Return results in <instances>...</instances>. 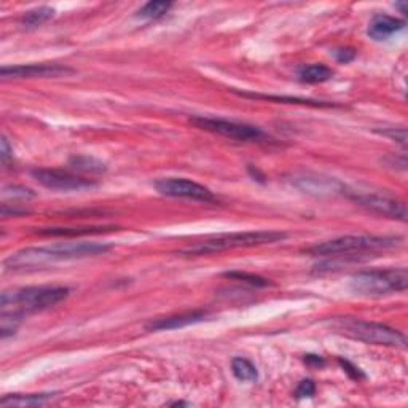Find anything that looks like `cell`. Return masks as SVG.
<instances>
[{
    "instance_id": "1",
    "label": "cell",
    "mask_w": 408,
    "mask_h": 408,
    "mask_svg": "<svg viewBox=\"0 0 408 408\" xmlns=\"http://www.w3.org/2000/svg\"><path fill=\"white\" fill-rule=\"evenodd\" d=\"M112 249L105 243H61L45 248H28L14 252L3 261L5 271L21 273V271L42 270L45 266L59 264V261L80 260L87 257L104 255Z\"/></svg>"
},
{
    "instance_id": "2",
    "label": "cell",
    "mask_w": 408,
    "mask_h": 408,
    "mask_svg": "<svg viewBox=\"0 0 408 408\" xmlns=\"http://www.w3.org/2000/svg\"><path fill=\"white\" fill-rule=\"evenodd\" d=\"M330 329L367 345L399 347V350L407 347V339L402 332L380 322L357 319V317H334L330 321Z\"/></svg>"
},
{
    "instance_id": "3",
    "label": "cell",
    "mask_w": 408,
    "mask_h": 408,
    "mask_svg": "<svg viewBox=\"0 0 408 408\" xmlns=\"http://www.w3.org/2000/svg\"><path fill=\"white\" fill-rule=\"evenodd\" d=\"M69 294V287L63 286L24 287V289L3 292L2 299H0V306H2V311L28 316L53 308V306L67 299Z\"/></svg>"
},
{
    "instance_id": "4",
    "label": "cell",
    "mask_w": 408,
    "mask_h": 408,
    "mask_svg": "<svg viewBox=\"0 0 408 408\" xmlns=\"http://www.w3.org/2000/svg\"><path fill=\"white\" fill-rule=\"evenodd\" d=\"M286 238H287L286 233H283V231H275V230L241 231V233L219 235L211 239L201 241V243L193 246V248L182 250L180 254L189 255V257L211 255V254H219V252H224V250L255 248V246H264V244H275Z\"/></svg>"
},
{
    "instance_id": "5",
    "label": "cell",
    "mask_w": 408,
    "mask_h": 408,
    "mask_svg": "<svg viewBox=\"0 0 408 408\" xmlns=\"http://www.w3.org/2000/svg\"><path fill=\"white\" fill-rule=\"evenodd\" d=\"M399 236H341L325 243L314 244L308 254L313 257H343L362 252H380L400 246Z\"/></svg>"
},
{
    "instance_id": "6",
    "label": "cell",
    "mask_w": 408,
    "mask_h": 408,
    "mask_svg": "<svg viewBox=\"0 0 408 408\" xmlns=\"http://www.w3.org/2000/svg\"><path fill=\"white\" fill-rule=\"evenodd\" d=\"M408 287L407 268L369 270L352 276L351 289L364 297H383L404 292Z\"/></svg>"
},
{
    "instance_id": "7",
    "label": "cell",
    "mask_w": 408,
    "mask_h": 408,
    "mask_svg": "<svg viewBox=\"0 0 408 408\" xmlns=\"http://www.w3.org/2000/svg\"><path fill=\"white\" fill-rule=\"evenodd\" d=\"M190 123L195 125L196 128L208 131V133L222 136V138L238 140V142H248V144H268L271 142V138L266 133H264L259 126L248 125V123H238L230 122L224 118H214V117H191Z\"/></svg>"
},
{
    "instance_id": "8",
    "label": "cell",
    "mask_w": 408,
    "mask_h": 408,
    "mask_svg": "<svg viewBox=\"0 0 408 408\" xmlns=\"http://www.w3.org/2000/svg\"><path fill=\"white\" fill-rule=\"evenodd\" d=\"M343 195H346L347 200H351L352 203H356L361 208H364L370 213L376 215H381V217L394 219L405 222L407 220V204L404 201L392 198V196L383 195V193H375V191H362V190H354L347 189L345 185Z\"/></svg>"
},
{
    "instance_id": "9",
    "label": "cell",
    "mask_w": 408,
    "mask_h": 408,
    "mask_svg": "<svg viewBox=\"0 0 408 408\" xmlns=\"http://www.w3.org/2000/svg\"><path fill=\"white\" fill-rule=\"evenodd\" d=\"M158 193L171 198H187L201 203H215L217 196L208 187L184 178H164L155 182Z\"/></svg>"
},
{
    "instance_id": "10",
    "label": "cell",
    "mask_w": 408,
    "mask_h": 408,
    "mask_svg": "<svg viewBox=\"0 0 408 408\" xmlns=\"http://www.w3.org/2000/svg\"><path fill=\"white\" fill-rule=\"evenodd\" d=\"M32 178L45 189L56 191H82L98 187V184L92 179H85L58 169H34Z\"/></svg>"
},
{
    "instance_id": "11",
    "label": "cell",
    "mask_w": 408,
    "mask_h": 408,
    "mask_svg": "<svg viewBox=\"0 0 408 408\" xmlns=\"http://www.w3.org/2000/svg\"><path fill=\"white\" fill-rule=\"evenodd\" d=\"M74 70L63 64H26V65H3L0 77L7 78H56L72 74Z\"/></svg>"
},
{
    "instance_id": "12",
    "label": "cell",
    "mask_w": 408,
    "mask_h": 408,
    "mask_svg": "<svg viewBox=\"0 0 408 408\" xmlns=\"http://www.w3.org/2000/svg\"><path fill=\"white\" fill-rule=\"evenodd\" d=\"M295 187L300 189L305 193L314 195V196H324V195H336L343 193L345 185L340 184L334 178H324V175L317 174H306L300 175L294 180Z\"/></svg>"
},
{
    "instance_id": "13",
    "label": "cell",
    "mask_w": 408,
    "mask_h": 408,
    "mask_svg": "<svg viewBox=\"0 0 408 408\" xmlns=\"http://www.w3.org/2000/svg\"><path fill=\"white\" fill-rule=\"evenodd\" d=\"M206 317H208V313H206V311H190V313H184L178 316L161 317V319H155L150 322V324H147V330L161 332V330L184 329V327L203 322Z\"/></svg>"
},
{
    "instance_id": "14",
    "label": "cell",
    "mask_w": 408,
    "mask_h": 408,
    "mask_svg": "<svg viewBox=\"0 0 408 408\" xmlns=\"http://www.w3.org/2000/svg\"><path fill=\"white\" fill-rule=\"evenodd\" d=\"M405 28L404 19L389 17V14H376L369 24V35L376 42L391 39L392 35L397 34Z\"/></svg>"
},
{
    "instance_id": "15",
    "label": "cell",
    "mask_w": 408,
    "mask_h": 408,
    "mask_svg": "<svg viewBox=\"0 0 408 408\" xmlns=\"http://www.w3.org/2000/svg\"><path fill=\"white\" fill-rule=\"evenodd\" d=\"M56 394H10L2 397L0 407L2 408H12V407H42L48 404L50 400L54 399Z\"/></svg>"
},
{
    "instance_id": "16",
    "label": "cell",
    "mask_w": 408,
    "mask_h": 408,
    "mask_svg": "<svg viewBox=\"0 0 408 408\" xmlns=\"http://www.w3.org/2000/svg\"><path fill=\"white\" fill-rule=\"evenodd\" d=\"M117 230L115 226H80V228H40L37 233L42 236H65V238H74V236L85 235H100L109 233V231Z\"/></svg>"
},
{
    "instance_id": "17",
    "label": "cell",
    "mask_w": 408,
    "mask_h": 408,
    "mask_svg": "<svg viewBox=\"0 0 408 408\" xmlns=\"http://www.w3.org/2000/svg\"><path fill=\"white\" fill-rule=\"evenodd\" d=\"M334 77V70L327 67L324 64H311L305 65L299 70V78L300 82L316 85V83H324L327 80Z\"/></svg>"
},
{
    "instance_id": "18",
    "label": "cell",
    "mask_w": 408,
    "mask_h": 408,
    "mask_svg": "<svg viewBox=\"0 0 408 408\" xmlns=\"http://www.w3.org/2000/svg\"><path fill=\"white\" fill-rule=\"evenodd\" d=\"M69 166L78 173H87V174H100L107 171V166L103 161L88 157V155H78V157H72L69 160Z\"/></svg>"
},
{
    "instance_id": "19",
    "label": "cell",
    "mask_w": 408,
    "mask_h": 408,
    "mask_svg": "<svg viewBox=\"0 0 408 408\" xmlns=\"http://www.w3.org/2000/svg\"><path fill=\"white\" fill-rule=\"evenodd\" d=\"M231 372H233L236 380L239 381L254 383L259 380V372H257L255 365L244 357H235L231 361Z\"/></svg>"
},
{
    "instance_id": "20",
    "label": "cell",
    "mask_w": 408,
    "mask_h": 408,
    "mask_svg": "<svg viewBox=\"0 0 408 408\" xmlns=\"http://www.w3.org/2000/svg\"><path fill=\"white\" fill-rule=\"evenodd\" d=\"M54 8L52 7H39V8H34L31 12H28L24 17L21 18V24L26 29H35V28H40L42 24L48 23L50 19L54 17Z\"/></svg>"
},
{
    "instance_id": "21",
    "label": "cell",
    "mask_w": 408,
    "mask_h": 408,
    "mask_svg": "<svg viewBox=\"0 0 408 408\" xmlns=\"http://www.w3.org/2000/svg\"><path fill=\"white\" fill-rule=\"evenodd\" d=\"M244 98L250 99H266V100H279V103H287V104H303V105H313V107H330L334 104L327 103H317V100H310V99H301V98H278V96H264V94H255V93H239Z\"/></svg>"
},
{
    "instance_id": "22",
    "label": "cell",
    "mask_w": 408,
    "mask_h": 408,
    "mask_svg": "<svg viewBox=\"0 0 408 408\" xmlns=\"http://www.w3.org/2000/svg\"><path fill=\"white\" fill-rule=\"evenodd\" d=\"M171 7H173L171 2H160V0H157V2H147L139 10L138 17L144 19H160L169 12Z\"/></svg>"
},
{
    "instance_id": "23",
    "label": "cell",
    "mask_w": 408,
    "mask_h": 408,
    "mask_svg": "<svg viewBox=\"0 0 408 408\" xmlns=\"http://www.w3.org/2000/svg\"><path fill=\"white\" fill-rule=\"evenodd\" d=\"M224 276L228 279H235V281H239V283L249 284L252 287H266L271 284L268 279L261 278L259 275L246 273V271H228V273H224Z\"/></svg>"
},
{
    "instance_id": "24",
    "label": "cell",
    "mask_w": 408,
    "mask_h": 408,
    "mask_svg": "<svg viewBox=\"0 0 408 408\" xmlns=\"http://www.w3.org/2000/svg\"><path fill=\"white\" fill-rule=\"evenodd\" d=\"M316 392V385L314 381L311 380H303L299 383L295 389V397L297 399H306V397H313Z\"/></svg>"
},
{
    "instance_id": "25",
    "label": "cell",
    "mask_w": 408,
    "mask_h": 408,
    "mask_svg": "<svg viewBox=\"0 0 408 408\" xmlns=\"http://www.w3.org/2000/svg\"><path fill=\"white\" fill-rule=\"evenodd\" d=\"M339 364L343 367L345 372L347 375H350L351 380H356V381H361V380H365V375L364 372H362L359 367H356L354 364H351L350 361L343 359V357H339Z\"/></svg>"
},
{
    "instance_id": "26",
    "label": "cell",
    "mask_w": 408,
    "mask_h": 408,
    "mask_svg": "<svg viewBox=\"0 0 408 408\" xmlns=\"http://www.w3.org/2000/svg\"><path fill=\"white\" fill-rule=\"evenodd\" d=\"M3 195L5 196H12V198H18V200H32L35 193L32 190L29 189H24V187H17V185H13V187L10 189H5L3 190Z\"/></svg>"
},
{
    "instance_id": "27",
    "label": "cell",
    "mask_w": 408,
    "mask_h": 408,
    "mask_svg": "<svg viewBox=\"0 0 408 408\" xmlns=\"http://www.w3.org/2000/svg\"><path fill=\"white\" fill-rule=\"evenodd\" d=\"M378 133L386 136V138H389L392 140H396V142H399L400 145L407 144V131H405V128H389V129H385V131H378Z\"/></svg>"
},
{
    "instance_id": "28",
    "label": "cell",
    "mask_w": 408,
    "mask_h": 408,
    "mask_svg": "<svg viewBox=\"0 0 408 408\" xmlns=\"http://www.w3.org/2000/svg\"><path fill=\"white\" fill-rule=\"evenodd\" d=\"M334 58L336 59V63L347 64L356 58V52L352 48H336L334 50Z\"/></svg>"
},
{
    "instance_id": "29",
    "label": "cell",
    "mask_w": 408,
    "mask_h": 408,
    "mask_svg": "<svg viewBox=\"0 0 408 408\" xmlns=\"http://www.w3.org/2000/svg\"><path fill=\"white\" fill-rule=\"evenodd\" d=\"M0 158H2V163L7 164L10 158H13V149L10 147L7 138H2V142H0Z\"/></svg>"
},
{
    "instance_id": "30",
    "label": "cell",
    "mask_w": 408,
    "mask_h": 408,
    "mask_svg": "<svg viewBox=\"0 0 408 408\" xmlns=\"http://www.w3.org/2000/svg\"><path fill=\"white\" fill-rule=\"evenodd\" d=\"M303 362L308 367H313V369H321V367L325 365V361L322 359L321 356H316V354H306L303 357Z\"/></svg>"
},
{
    "instance_id": "31",
    "label": "cell",
    "mask_w": 408,
    "mask_h": 408,
    "mask_svg": "<svg viewBox=\"0 0 408 408\" xmlns=\"http://www.w3.org/2000/svg\"><path fill=\"white\" fill-rule=\"evenodd\" d=\"M396 7H397V8H400V12H402V13H404V14H407V3H405V2L396 3Z\"/></svg>"
}]
</instances>
